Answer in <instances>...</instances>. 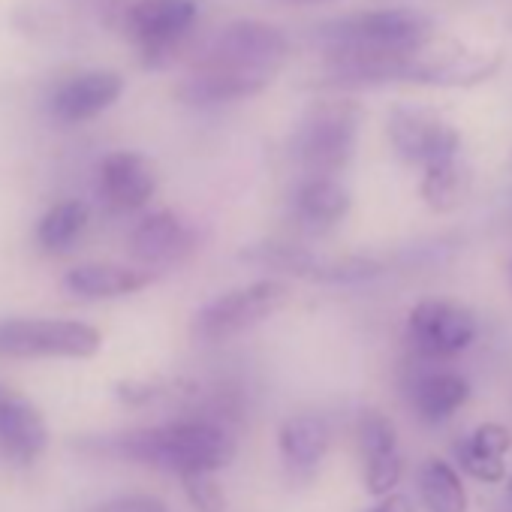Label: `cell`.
<instances>
[{
  "mask_svg": "<svg viewBox=\"0 0 512 512\" xmlns=\"http://www.w3.org/2000/svg\"><path fill=\"white\" fill-rule=\"evenodd\" d=\"M154 272L136 269V266H118V263H85L70 269L61 278V287L82 302H109V299H127L142 293L154 284Z\"/></svg>",
  "mask_w": 512,
  "mask_h": 512,
  "instance_id": "19",
  "label": "cell"
},
{
  "mask_svg": "<svg viewBox=\"0 0 512 512\" xmlns=\"http://www.w3.org/2000/svg\"><path fill=\"white\" fill-rule=\"evenodd\" d=\"M127 244L139 269L157 272V269H172L187 260L196 247V232L184 217H178L169 208H160V211L145 214L130 229Z\"/></svg>",
  "mask_w": 512,
  "mask_h": 512,
  "instance_id": "13",
  "label": "cell"
},
{
  "mask_svg": "<svg viewBox=\"0 0 512 512\" xmlns=\"http://www.w3.org/2000/svg\"><path fill=\"white\" fill-rule=\"evenodd\" d=\"M49 440L43 410L19 389L0 383V455L16 464H34L49 449Z\"/></svg>",
  "mask_w": 512,
  "mask_h": 512,
  "instance_id": "15",
  "label": "cell"
},
{
  "mask_svg": "<svg viewBox=\"0 0 512 512\" xmlns=\"http://www.w3.org/2000/svg\"><path fill=\"white\" fill-rule=\"evenodd\" d=\"M350 205H353L350 190L338 178L305 175V181L293 193L296 223L311 235H323L335 229L350 214Z\"/></svg>",
  "mask_w": 512,
  "mask_h": 512,
  "instance_id": "21",
  "label": "cell"
},
{
  "mask_svg": "<svg viewBox=\"0 0 512 512\" xmlns=\"http://www.w3.org/2000/svg\"><path fill=\"white\" fill-rule=\"evenodd\" d=\"M88 512H169V506L154 494H118L91 506Z\"/></svg>",
  "mask_w": 512,
  "mask_h": 512,
  "instance_id": "27",
  "label": "cell"
},
{
  "mask_svg": "<svg viewBox=\"0 0 512 512\" xmlns=\"http://www.w3.org/2000/svg\"><path fill=\"white\" fill-rule=\"evenodd\" d=\"M196 25L193 0H139L127 10V34L142 46L148 64L166 61L172 46L187 37Z\"/></svg>",
  "mask_w": 512,
  "mask_h": 512,
  "instance_id": "11",
  "label": "cell"
},
{
  "mask_svg": "<svg viewBox=\"0 0 512 512\" xmlns=\"http://www.w3.org/2000/svg\"><path fill=\"white\" fill-rule=\"evenodd\" d=\"M506 494H509V500H512V473L506 476Z\"/></svg>",
  "mask_w": 512,
  "mask_h": 512,
  "instance_id": "30",
  "label": "cell"
},
{
  "mask_svg": "<svg viewBox=\"0 0 512 512\" xmlns=\"http://www.w3.org/2000/svg\"><path fill=\"white\" fill-rule=\"evenodd\" d=\"M356 437H359V449L365 461L368 494H374L377 500L395 494L398 482L404 479V452H401L395 422L380 410H365L359 416Z\"/></svg>",
  "mask_w": 512,
  "mask_h": 512,
  "instance_id": "14",
  "label": "cell"
},
{
  "mask_svg": "<svg viewBox=\"0 0 512 512\" xmlns=\"http://www.w3.org/2000/svg\"><path fill=\"white\" fill-rule=\"evenodd\" d=\"M467 193H470V169L461 160L437 163V166L422 172L419 196L437 214L455 211L467 199Z\"/></svg>",
  "mask_w": 512,
  "mask_h": 512,
  "instance_id": "25",
  "label": "cell"
},
{
  "mask_svg": "<svg viewBox=\"0 0 512 512\" xmlns=\"http://www.w3.org/2000/svg\"><path fill=\"white\" fill-rule=\"evenodd\" d=\"M479 335V323L470 308L452 299H422L407 314V347L416 362L446 365L464 350L473 347Z\"/></svg>",
  "mask_w": 512,
  "mask_h": 512,
  "instance_id": "7",
  "label": "cell"
},
{
  "mask_svg": "<svg viewBox=\"0 0 512 512\" xmlns=\"http://www.w3.org/2000/svg\"><path fill=\"white\" fill-rule=\"evenodd\" d=\"M290 52L287 37L269 25V22H232L217 37L208 43L205 55L196 64H214V67H229L238 73H253V76H275V70L284 64Z\"/></svg>",
  "mask_w": 512,
  "mask_h": 512,
  "instance_id": "9",
  "label": "cell"
},
{
  "mask_svg": "<svg viewBox=\"0 0 512 512\" xmlns=\"http://www.w3.org/2000/svg\"><path fill=\"white\" fill-rule=\"evenodd\" d=\"M368 512H416V506H413V500L407 497V494H389V497H380Z\"/></svg>",
  "mask_w": 512,
  "mask_h": 512,
  "instance_id": "28",
  "label": "cell"
},
{
  "mask_svg": "<svg viewBox=\"0 0 512 512\" xmlns=\"http://www.w3.org/2000/svg\"><path fill=\"white\" fill-rule=\"evenodd\" d=\"M416 491L425 512H467V485L452 461L425 458L416 473Z\"/></svg>",
  "mask_w": 512,
  "mask_h": 512,
  "instance_id": "23",
  "label": "cell"
},
{
  "mask_svg": "<svg viewBox=\"0 0 512 512\" xmlns=\"http://www.w3.org/2000/svg\"><path fill=\"white\" fill-rule=\"evenodd\" d=\"M269 82H272L269 76L238 73V70L214 67V64H196L175 94L187 106L208 109V106H226V103H238V100L263 94Z\"/></svg>",
  "mask_w": 512,
  "mask_h": 512,
  "instance_id": "18",
  "label": "cell"
},
{
  "mask_svg": "<svg viewBox=\"0 0 512 512\" xmlns=\"http://www.w3.org/2000/svg\"><path fill=\"white\" fill-rule=\"evenodd\" d=\"M124 94V79L112 70H91L61 82L49 100V112L61 124H82L112 109Z\"/></svg>",
  "mask_w": 512,
  "mask_h": 512,
  "instance_id": "17",
  "label": "cell"
},
{
  "mask_svg": "<svg viewBox=\"0 0 512 512\" xmlns=\"http://www.w3.org/2000/svg\"><path fill=\"white\" fill-rule=\"evenodd\" d=\"M97 181H100V196L112 211H139L157 193L154 163L136 151L106 154L100 163Z\"/></svg>",
  "mask_w": 512,
  "mask_h": 512,
  "instance_id": "16",
  "label": "cell"
},
{
  "mask_svg": "<svg viewBox=\"0 0 512 512\" xmlns=\"http://www.w3.org/2000/svg\"><path fill=\"white\" fill-rule=\"evenodd\" d=\"M509 278H512V263H509Z\"/></svg>",
  "mask_w": 512,
  "mask_h": 512,
  "instance_id": "31",
  "label": "cell"
},
{
  "mask_svg": "<svg viewBox=\"0 0 512 512\" xmlns=\"http://www.w3.org/2000/svg\"><path fill=\"white\" fill-rule=\"evenodd\" d=\"M386 133L392 151L407 166H419L422 172L437 163L458 160L461 151V133L428 106H395L389 112Z\"/></svg>",
  "mask_w": 512,
  "mask_h": 512,
  "instance_id": "8",
  "label": "cell"
},
{
  "mask_svg": "<svg viewBox=\"0 0 512 512\" xmlns=\"http://www.w3.org/2000/svg\"><path fill=\"white\" fill-rule=\"evenodd\" d=\"M103 332L82 320L55 317H7L0 320V356L4 359H94Z\"/></svg>",
  "mask_w": 512,
  "mask_h": 512,
  "instance_id": "6",
  "label": "cell"
},
{
  "mask_svg": "<svg viewBox=\"0 0 512 512\" xmlns=\"http://www.w3.org/2000/svg\"><path fill=\"white\" fill-rule=\"evenodd\" d=\"M88 220L91 211L82 199H61L37 220L34 241L43 253H64L88 229Z\"/></svg>",
  "mask_w": 512,
  "mask_h": 512,
  "instance_id": "24",
  "label": "cell"
},
{
  "mask_svg": "<svg viewBox=\"0 0 512 512\" xmlns=\"http://www.w3.org/2000/svg\"><path fill=\"white\" fill-rule=\"evenodd\" d=\"M184 491L190 503L202 512H220L223 509V491L214 482V473H199V476H184Z\"/></svg>",
  "mask_w": 512,
  "mask_h": 512,
  "instance_id": "26",
  "label": "cell"
},
{
  "mask_svg": "<svg viewBox=\"0 0 512 512\" xmlns=\"http://www.w3.org/2000/svg\"><path fill=\"white\" fill-rule=\"evenodd\" d=\"M284 4H293V7H320V4H335V0H284Z\"/></svg>",
  "mask_w": 512,
  "mask_h": 512,
  "instance_id": "29",
  "label": "cell"
},
{
  "mask_svg": "<svg viewBox=\"0 0 512 512\" xmlns=\"http://www.w3.org/2000/svg\"><path fill=\"white\" fill-rule=\"evenodd\" d=\"M244 263H253L260 269H272L281 275H293L308 284H329V287H353L368 284L380 278L386 269L371 256H326L302 244L287 241H260L250 244L241 253Z\"/></svg>",
  "mask_w": 512,
  "mask_h": 512,
  "instance_id": "5",
  "label": "cell"
},
{
  "mask_svg": "<svg viewBox=\"0 0 512 512\" xmlns=\"http://www.w3.org/2000/svg\"><path fill=\"white\" fill-rule=\"evenodd\" d=\"M512 452V431L503 422H482L455 443V464L476 482H506V455Z\"/></svg>",
  "mask_w": 512,
  "mask_h": 512,
  "instance_id": "20",
  "label": "cell"
},
{
  "mask_svg": "<svg viewBox=\"0 0 512 512\" xmlns=\"http://www.w3.org/2000/svg\"><path fill=\"white\" fill-rule=\"evenodd\" d=\"M293 302V287L281 278H260L211 299L193 317V335L205 344L232 341L256 326H263Z\"/></svg>",
  "mask_w": 512,
  "mask_h": 512,
  "instance_id": "4",
  "label": "cell"
},
{
  "mask_svg": "<svg viewBox=\"0 0 512 512\" xmlns=\"http://www.w3.org/2000/svg\"><path fill=\"white\" fill-rule=\"evenodd\" d=\"M431 22L416 10H368L329 22L320 31L326 67L344 85L401 82L413 52L431 43Z\"/></svg>",
  "mask_w": 512,
  "mask_h": 512,
  "instance_id": "1",
  "label": "cell"
},
{
  "mask_svg": "<svg viewBox=\"0 0 512 512\" xmlns=\"http://www.w3.org/2000/svg\"><path fill=\"white\" fill-rule=\"evenodd\" d=\"M329 446H332V425L320 413H296L284 419L278 431V452L284 464L299 476H311L329 455Z\"/></svg>",
  "mask_w": 512,
  "mask_h": 512,
  "instance_id": "22",
  "label": "cell"
},
{
  "mask_svg": "<svg viewBox=\"0 0 512 512\" xmlns=\"http://www.w3.org/2000/svg\"><path fill=\"white\" fill-rule=\"evenodd\" d=\"M73 449L94 458L145 464L184 479V476L223 470L235 458V437L223 422L196 413L148 428H130L115 434H82L73 440Z\"/></svg>",
  "mask_w": 512,
  "mask_h": 512,
  "instance_id": "2",
  "label": "cell"
},
{
  "mask_svg": "<svg viewBox=\"0 0 512 512\" xmlns=\"http://www.w3.org/2000/svg\"><path fill=\"white\" fill-rule=\"evenodd\" d=\"M404 398L419 422L443 425L470 401V383L449 365L416 362L404 380Z\"/></svg>",
  "mask_w": 512,
  "mask_h": 512,
  "instance_id": "12",
  "label": "cell"
},
{
  "mask_svg": "<svg viewBox=\"0 0 512 512\" xmlns=\"http://www.w3.org/2000/svg\"><path fill=\"white\" fill-rule=\"evenodd\" d=\"M362 109L350 100H323L299 124L296 157L305 175L338 178L356 154Z\"/></svg>",
  "mask_w": 512,
  "mask_h": 512,
  "instance_id": "3",
  "label": "cell"
},
{
  "mask_svg": "<svg viewBox=\"0 0 512 512\" xmlns=\"http://www.w3.org/2000/svg\"><path fill=\"white\" fill-rule=\"evenodd\" d=\"M500 70V55L479 52L470 46H434L413 52L404 64L401 82L437 85V88H470L491 79Z\"/></svg>",
  "mask_w": 512,
  "mask_h": 512,
  "instance_id": "10",
  "label": "cell"
}]
</instances>
